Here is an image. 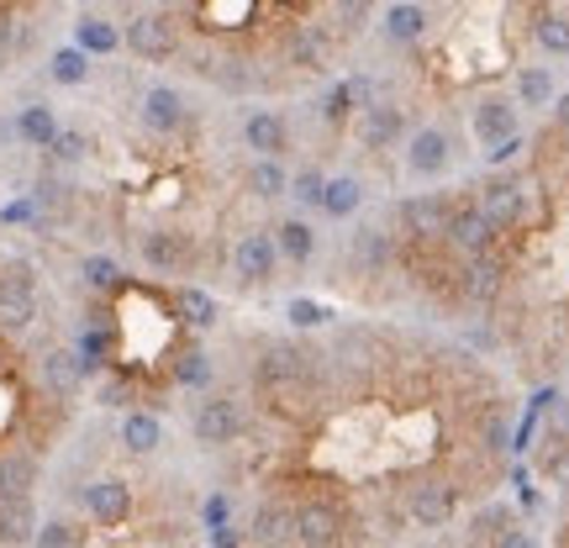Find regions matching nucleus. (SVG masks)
<instances>
[{
  "label": "nucleus",
  "instance_id": "nucleus-42",
  "mask_svg": "<svg viewBox=\"0 0 569 548\" xmlns=\"http://www.w3.org/2000/svg\"><path fill=\"white\" fill-rule=\"evenodd\" d=\"M338 317L327 301H311V296H296V301H284V322L296 327V332H317V327H327Z\"/></svg>",
  "mask_w": 569,
  "mask_h": 548
},
{
  "label": "nucleus",
  "instance_id": "nucleus-39",
  "mask_svg": "<svg viewBox=\"0 0 569 548\" xmlns=\"http://www.w3.org/2000/svg\"><path fill=\"white\" fill-rule=\"evenodd\" d=\"M90 132L84 127H59V138H53V148H48V159L59 163V169H80L84 159H90Z\"/></svg>",
  "mask_w": 569,
  "mask_h": 548
},
{
  "label": "nucleus",
  "instance_id": "nucleus-18",
  "mask_svg": "<svg viewBox=\"0 0 569 548\" xmlns=\"http://www.w3.org/2000/svg\"><path fill=\"white\" fill-rule=\"evenodd\" d=\"M243 148L253 159H284L296 148V132H290V117L280 106H253L243 111Z\"/></svg>",
  "mask_w": 569,
  "mask_h": 548
},
{
  "label": "nucleus",
  "instance_id": "nucleus-40",
  "mask_svg": "<svg viewBox=\"0 0 569 548\" xmlns=\"http://www.w3.org/2000/svg\"><path fill=\"white\" fill-rule=\"evenodd\" d=\"M322 190H327L322 163H306V169L290 175V196H284V201H296L301 211H317V206H322Z\"/></svg>",
  "mask_w": 569,
  "mask_h": 548
},
{
  "label": "nucleus",
  "instance_id": "nucleus-16",
  "mask_svg": "<svg viewBox=\"0 0 569 548\" xmlns=\"http://www.w3.org/2000/svg\"><path fill=\"white\" fill-rule=\"evenodd\" d=\"M353 138H359L365 153H396V148L407 142V106L375 96V101L353 117Z\"/></svg>",
  "mask_w": 569,
  "mask_h": 548
},
{
  "label": "nucleus",
  "instance_id": "nucleus-35",
  "mask_svg": "<svg viewBox=\"0 0 569 548\" xmlns=\"http://www.w3.org/2000/svg\"><path fill=\"white\" fill-rule=\"evenodd\" d=\"M375 21V0H327V17L322 27L332 32L338 42H353Z\"/></svg>",
  "mask_w": 569,
  "mask_h": 548
},
{
  "label": "nucleus",
  "instance_id": "nucleus-44",
  "mask_svg": "<svg viewBox=\"0 0 569 548\" xmlns=\"http://www.w3.org/2000/svg\"><path fill=\"white\" fill-rule=\"evenodd\" d=\"M0 222H6V227H42L48 217L38 211V201H32V196H21V201H11L6 211H0Z\"/></svg>",
  "mask_w": 569,
  "mask_h": 548
},
{
  "label": "nucleus",
  "instance_id": "nucleus-32",
  "mask_svg": "<svg viewBox=\"0 0 569 548\" xmlns=\"http://www.w3.org/2000/svg\"><path fill=\"white\" fill-rule=\"evenodd\" d=\"M74 48H84L90 59H111V53L122 48V27L96 17V11H80V17H74Z\"/></svg>",
  "mask_w": 569,
  "mask_h": 548
},
{
  "label": "nucleus",
  "instance_id": "nucleus-22",
  "mask_svg": "<svg viewBox=\"0 0 569 548\" xmlns=\"http://www.w3.org/2000/svg\"><path fill=\"white\" fill-rule=\"evenodd\" d=\"M248 544L259 548H296V507L284 496H264L248 517Z\"/></svg>",
  "mask_w": 569,
  "mask_h": 548
},
{
  "label": "nucleus",
  "instance_id": "nucleus-21",
  "mask_svg": "<svg viewBox=\"0 0 569 548\" xmlns=\"http://www.w3.org/2000/svg\"><path fill=\"white\" fill-rule=\"evenodd\" d=\"M38 375H42V386H48V396H53V401H74V396L90 386V375H84V365H80V353H74L69 343L42 348Z\"/></svg>",
  "mask_w": 569,
  "mask_h": 548
},
{
  "label": "nucleus",
  "instance_id": "nucleus-28",
  "mask_svg": "<svg viewBox=\"0 0 569 548\" xmlns=\"http://www.w3.org/2000/svg\"><path fill=\"white\" fill-rule=\"evenodd\" d=\"M38 522V496H0V548H32Z\"/></svg>",
  "mask_w": 569,
  "mask_h": 548
},
{
  "label": "nucleus",
  "instance_id": "nucleus-1",
  "mask_svg": "<svg viewBox=\"0 0 569 548\" xmlns=\"http://www.w3.org/2000/svg\"><path fill=\"white\" fill-rule=\"evenodd\" d=\"M528 480H538V511L543 517V548H569V390H559L549 411L538 417L528 444Z\"/></svg>",
  "mask_w": 569,
  "mask_h": 548
},
{
  "label": "nucleus",
  "instance_id": "nucleus-43",
  "mask_svg": "<svg viewBox=\"0 0 569 548\" xmlns=\"http://www.w3.org/2000/svg\"><path fill=\"white\" fill-rule=\"evenodd\" d=\"M80 544V528L69 522V517H48V522H38V538H32V548H74Z\"/></svg>",
  "mask_w": 569,
  "mask_h": 548
},
{
  "label": "nucleus",
  "instance_id": "nucleus-10",
  "mask_svg": "<svg viewBox=\"0 0 569 548\" xmlns=\"http://www.w3.org/2000/svg\"><path fill=\"white\" fill-rule=\"evenodd\" d=\"M196 122V106H190V96H184L180 84H169V80H153V84H142V96H138V127L148 132V138H180L184 127Z\"/></svg>",
  "mask_w": 569,
  "mask_h": 548
},
{
  "label": "nucleus",
  "instance_id": "nucleus-15",
  "mask_svg": "<svg viewBox=\"0 0 569 548\" xmlns=\"http://www.w3.org/2000/svg\"><path fill=\"white\" fill-rule=\"evenodd\" d=\"M517 132H522V106L511 101V90H486V96H475V106H469V138H475L480 153L501 148V142L517 138Z\"/></svg>",
  "mask_w": 569,
  "mask_h": 548
},
{
  "label": "nucleus",
  "instance_id": "nucleus-9",
  "mask_svg": "<svg viewBox=\"0 0 569 548\" xmlns=\"http://www.w3.org/2000/svg\"><path fill=\"white\" fill-rule=\"evenodd\" d=\"M122 48L132 53L138 63H169V59H180V21L169 17V11H132V17L122 21Z\"/></svg>",
  "mask_w": 569,
  "mask_h": 548
},
{
  "label": "nucleus",
  "instance_id": "nucleus-11",
  "mask_svg": "<svg viewBox=\"0 0 569 548\" xmlns=\"http://www.w3.org/2000/svg\"><path fill=\"white\" fill-rule=\"evenodd\" d=\"M343 528H353V517L338 496L311 490L296 501V548H343Z\"/></svg>",
  "mask_w": 569,
  "mask_h": 548
},
{
  "label": "nucleus",
  "instance_id": "nucleus-13",
  "mask_svg": "<svg viewBox=\"0 0 569 548\" xmlns=\"http://www.w3.org/2000/svg\"><path fill=\"white\" fill-rule=\"evenodd\" d=\"M227 269H232V285H238V290H264V285L274 280V269H280V248L269 238V227H243V232L232 238Z\"/></svg>",
  "mask_w": 569,
  "mask_h": 548
},
{
  "label": "nucleus",
  "instance_id": "nucleus-26",
  "mask_svg": "<svg viewBox=\"0 0 569 548\" xmlns=\"http://www.w3.org/2000/svg\"><path fill=\"white\" fill-rule=\"evenodd\" d=\"M369 201V185L359 175H327V190H322V206H317V217L322 222H353Z\"/></svg>",
  "mask_w": 569,
  "mask_h": 548
},
{
  "label": "nucleus",
  "instance_id": "nucleus-23",
  "mask_svg": "<svg viewBox=\"0 0 569 548\" xmlns=\"http://www.w3.org/2000/svg\"><path fill=\"white\" fill-rule=\"evenodd\" d=\"M269 238H274V248H280V265H296L306 269L317 253H322V232L311 227V217L306 211H290V217H280V222L269 227Z\"/></svg>",
  "mask_w": 569,
  "mask_h": 548
},
{
  "label": "nucleus",
  "instance_id": "nucleus-31",
  "mask_svg": "<svg viewBox=\"0 0 569 548\" xmlns=\"http://www.w3.org/2000/svg\"><path fill=\"white\" fill-rule=\"evenodd\" d=\"M369 101H375V84H369L365 74H348V80H332V84H327L322 117L343 127V122H353V117H359Z\"/></svg>",
  "mask_w": 569,
  "mask_h": 548
},
{
  "label": "nucleus",
  "instance_id": "nucleus-5",
  "mask_svg": "<svg viewBox=\"0 0 569 548\" xmlns=\"http://www.w3.org/2000/svg\"><path fill=\"white\" fill-rule=\"evenodd\" d=\"M42 317V280L27 259H0V332H32Z\"/></svg>",
  "mask_w": 569,
  "mask_h": 548
},
{
  "label": "nucleus",
  "instance_id": "nucleus-37",
  "mask_svg": "<svg viewBox=\"0 0 569 548\" xmlns=\"http://www.w3.org/2000/svg\"><path fill=\"white\" fill-rule=\"evenodd\" d=\"M74 353H80V365H84V375L96 380L106 365H111V353H117V338H111V327H80L74 332Z\"/></svg>",
  "mask_w": 569,
  "mask_h": 548
},
{
  "label": "nucleus",
  "instance_id": "nucleus-38",
  "mask_svg": "<svg viewBox=\"0 0 569 548\" xmlns=\"http://www.w3.org/2000/svg\"><path fill=\"white\" fill-rule=\"evenodd\" d=\"M211 353H206L201 343H184L180 353H174V386L180 390H211Z\"/></svg>",
  "mask_w": 569,
  "mask_h": 548
},
{
  "label": "nucleus",
  "instance_id": "nucleus-3",
  "mask_svg": "<svg viewBox=\"0 0 569 548\" xmlns=\"http://www.w3.org/2000/svg\"><path fill=\"white\" fill-rule=\"evenodd\" d=\"M469 196H475V206L486 211L490 227H496L501 238H511L517 227L528 222L532 185H528V169H517V163H511V169H490V175L475 185ZM496 248H501V243H496Z\"/></svg>",
  "mask_w": 569,
  "mask_h": 548
},
{
  "label": "nucleus",
  "instance_id": "nucleus-6",
  "mask_svg": "<svg viewBox=\"0 0 569 548\" xmlns=\"http://www.w3.org/2000/svg\"><path fill=\"white\" fill-rule=\"evenodd\" d=\"M465 511V490L453 486L448 475H427L401 496V517H407L417 532H448Z\"/></svg>",
  "mask_w": 569,
  "mask_h": 548
},
{
  "label": "nucleus",
  "instance_id": "nucleus-14",
  "mask_svg": "<svg viewBox=\"0 0 569 548\" xmlns=\"http://www.w3.org/2000/svg\"><path fill=\"white\" fill-rule=\"evenodd\" d=\"M496 243H501V232L490 227V217L475 206V196H453V206H448V232H443V248H453L459 259H486V253H496Z\"/></svg>",
  "mask_w": 569,
  "mask_h": 548
},
{
  "label": "nucleus",
  "instance_id": "nucleus-41",
  "mask_svg": "<svg viewBox=\"0 0 569 548\" xmlns=\"http://www.w3.org/2000/svg\"><path fill=\"white\" fill-rule=\"evenodd\" d=\"M80 275L90 290H101V296H111V290H122V265L111 259V253H84L80 259Z\"/></svg>",
  "mask_w": 569,
  "mask_h": 548
},
{
  "label": "nucleus",
  "instance_id": "nucleus-7",
  "mask_svg": "<svg viewBox=\"0 0 569 548\" xmlns=\"http://www.w3.org/2000/svg\"><path fill=\"white\" fill-rule=\"evenodd\" d=\"M138 265L159 280H180L201 265V248H196V232L184 227H142L138 232Z\"/></svg>",
  "mask_w": 569,
  "mask_h": 548
},
{
  "label": "nucleus",
  "instance_id": "nucleus-27",
  "mask_svg": "<svg viewBox=\"0 0 569 548\" xmlns=\"http://www.w3.org/2000/svg\"><path fill=\"white\" fill-rule=\"evenodd\" d=\"M59 111L48 101H21L17 117H11V138L21 142V148H38V153H48L53 148V138H59Z\"/></svg>",
  "mask_w": 569,
  "mask_h": 548
},
{
  "label": "nucleus",
  "instance_id": "nucleus-12",
  "mask_svg": "<svg viewBox=\"0 0 569 548\" xmlns=\"http://www.w3.org/2000/svg\"><path fill=\"white\" fill-rule=\"evenodd\" d=\"M448 206H453V196H448V190H411V196H401V201H396V222H401V232H407L411 248L443 243Z\"/></svg>",
  "mask_w": 569,
  "mask_h": 548
},
{
  "label": "nucleus",
  "instance_id": "nucleus-2",
  "mask_svg": "<svg viewBox=\"0 0 569 548\" xmlns=\"http://www.w3.org/2000/svg\"><path fill=\"white\" fill-rule=\"evenodd\" d=\"M459 132L453 122H422L411 127L407 142H401V175L411 185H438L453 175V163H459Z\"/></svg>",
  "mask_w": 569,
  "mask_h": 548
},
{
  "label": "nucleus",
  "instance_id": "nucleus-33",
  "mask_svg": "<svg viewBox=\"0 0 569 548\" xmlns=\"http://www.w3.org/2000/svg\"><path fill=\"white\" fill-rule=\"evenodd\" d=\"M243 190L253 201H284V196H290V169H284V159H253L243 169Z\"/></svg>",
  "mask_w": 569,
  "mask_h": 548
},
{
  "label": "nucleus",
  "instance_id": "nucleus-25",
  "mask_svg": "<svg viewBox=\"0 0 569 548\" xmlns=\"http://www.w3.org/2000/svg\"><path fill=\"white\" fill-rule=\"evenodd\" d=\"M559 90L565 84L553 74V63H517L511 69V101L522 106V111H549Z\"/></svg>",
  "mask_w": 569,
  "mask_h": 548
},
{
  "label": "nucleus",
  "instance_id": "nucleus-29",
  "mask_svg": "<svg viewBox=\"0 0 569 548\" xmlns=\"http://www.w3.org/2000/svg\"><path fill=\"white\" fill-rule=\"evenodd\" d=\"M42 454L38 448H6L0 454V496H38Z\"/></svg>",
  "mask_w": 569,
  "mask_h": 548
},
{
  "label": "nucleus",
  "instance_id": "nucleus-36",
  "mask_svg": "<svg viewBox=\"0 0 569 548\" xmlns=\"http://www.w3.org/2000/svg\"><path fill=\"white\" fill-rule=\"evenodd\" d=\"M90 74H96V59L84 48H74V42H63V48L48 53V80L59 84V90H80Z\"/></svg>",
  "mask_w": 569,
  "mask_h": 548
},
{
  "label": "nucleus",
  "instance_id": "nucleus-34",
  "mask_svg": "<svg viewBox=\"0 0 569 548\" xmlns=\"http://www.w3.org/2000/svg\"><path fill=\"white\" fill-rule=\"evenodd\" d=\"M174 311H180V322L196 327V332H211V327L222 322V301H217L211 290H201V285H180V290H174Z\"/></svg>",
  "mask_w": 569,
  "mask_h": 548
},
{
  "label": "nucleus",
  "instance_id": "nucleus-17",
  "mask_svg": "<svg viewBox=\"0 0 569 548\" xmlns=\"http://www.w3.org/2000/svg\"><path fill=\"white\" fill-rule=\"evenodd\" d=\"M332 53H338V38L327 32L322 21H296L284 32V63L296 74H327L332 69Z\"/></svg>",
  "mask_w": 569,
  "mask_h": 548
},
{
  "label": "nucleus",
  "instance_id": "nucleus-19",
  "mask_svg": "<svg viewBox=\"0 0 569 548\" xmlns=\"http://www.w3.org/2000/svg\"><path fill=\"white\" fill-rule=\"evenodd\" d=\"M80 501L96 528H122L127 517H132V486H127L122 475H96V480L80 490Z\"/></svg>",
  "mask_w": 569,
  "mask_h": 548
},
{
  "label": "nucleus",
  "instance_id": "nucleus-46",
  "mask_svg": "<svg viewBox=\"0 0 569 548\" xmlns=\"http://www.w3.org/2000/svg\"><path fill=\"white\" fill-rule=\"evenodd\" d=\"M148 6H159V11H174V6H184V0H148Z\"/></svg>",
  "mask_w": 569,
  "mask_h": 548
},
{
  "label": "nucleus",
  "instance_id": "nucleus-8",
  "mask_svg": "<svg viewBox=\"0 0 569 548\" xmlns=\"http://www.w3.org/2000/svg\"><path fill=\"white\" fill-rule=\"evenodd\" d=\"M386 275H396V232L380 222L353 227V232H348V248H343V280L380 285Z\"/></svg>",
  "mask_w": 569,
  "mask_h": 548
},
{
  "label": "nucleus",
  "instance_id": "nucleus-20",
  "mask_svg": "<svg viewBox=\"0 0 569 548\" xmlns=\"http://www.w3.org/2000/svg\"><path fill=\"white\" fill-rule=\"evenodd\" d=\"M375 27H380V38L390 48H422L427 32H432V11L422 0H390L386 11L375 17Z\"/></svg>",
  "mask_w": 569,
  "mask_h": 548
},
{
  "label": "nucleus",
  "instance_id": "nucleus-4",
  "mask_svg": "<svg viewBox=\"0 0 569 548\" xmlns=\"http://www.w3.org/2000/svg\"><path fill=\"white\" fill-rule=\"evenodd\" d=\"M248 432V407L232 390H201V401L190 407V438L206 454H222Z\"/></svg>",
  "mask_w": 569,
  "mask_h": 548
},
{
  "label": "nucleus",
  "instance_id": "nucleus-24",
  "mask_svg": "<svg viewBox=\"0 0 569 548\" xmlns=\"http://www.w3.org/2000/svg\"><path fill=\"white\" fill-rule=\"evenodd\" d=\"M528 42L538 59H569V11H559V6H532L528 17Z\"/></svg>",
  "mask_w": 569,
  "mask_h": 548
},
{
  "label": "nucleus",
  "instance_id": "nucleus-30",
  "mask_svg": "<svg viewBox=\"0 0 569 548\" xmlns=\"http://www.w3.org/2000/svg\"><path fill=\"white\" fill-rule=\"evenodd\" d=\"M117 444H122L132 459H153L163 448V417L148 407H132L122 417V427H117Z\"/></svg>",
  "mask_w": 569,
  "mask_h": 548
},
{
  "label": "nucleus",
  "instance_id": "nucleus-45",
  "mask_svg": "<svg viewBox=\"0 0 569 548\" xmlns=\"http://www.w3.org/2000/svg\"><path fill=\"white\" fill-rule=\"evenodd\" d=\"M496 548H543V528H538V522H522V517H517V522L507 528V538H501Z\"/></svg>",
  "mask_w": 569,
  "mask_h": 548
}]
</instances>
